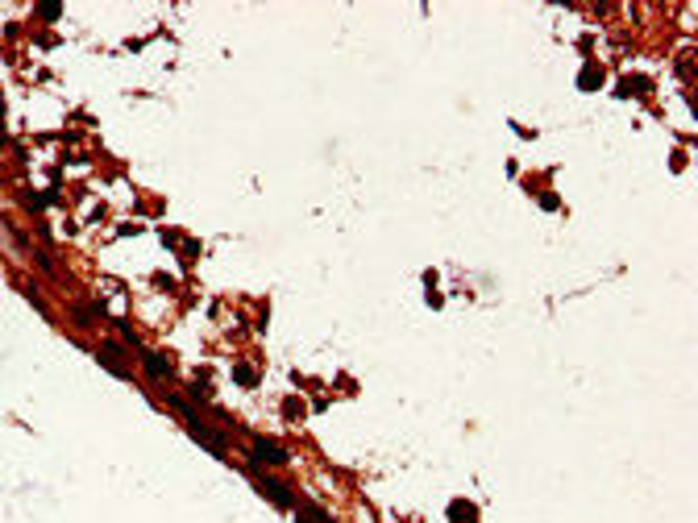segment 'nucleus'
Listing matches in <instances>:
<instances>
[{
	"instance_id": "obj_2",
	"label": "nucleus",
	"mask_w": 698,
	"mask_h": 523,
	"mask_svg": "<svg viewBox=\"0 0 698 523\" xmlns=\"http://www.w3.org/2000/svg\"><path fill=\"white\" fill-rule=\"evenodd\" d=\"M141 357H146V370H150L154 378H171V361H162V357L150 353V349H141Z\"/></svg>"
},
{
	"instance_id": "obj_1",
	"label": "nucleus",
	"mask_w": 698,
	"mask_h": 523,
	"mask_svg": "<svg viewBox=\"0 0 698 523\" xmlns=\"http://www.w3.org/2000/svg\"><path fill=\"white\" fill-rule=\"evenodd\" d=\"M258 486H262V490H266V494H271L279 507H295V494H291L287 486H279L275 478H258Z\"/></svg>"
},
{
	"instance_id": "obj_4",
	"label": "nucleus",
	"mask_w": 698,
	"mask_h": 523,
	"mask_svg": "<svg viewBox=\"0 0 698 523\" xmlns=\"http://www.w3.org/2000/svg\"><path fill=\"white\" fill-rule=\"evenodd\" d=\"M0 117H4V104H0Z\"/></svg>"
},
{
	"instance_id": "obj_3",
	"label": "nucleus",
	"mask_w": 698,
	"mask_h": 523,
	"mask_svg": "<svg viewBox=\"0 0 698 523\" xmlns=\"http://www.w3.org/2000/svg\"><path fill=\"white\" fill-rule=\"evenodd\" d=\"M254 457H271V461H287V453H283L279 444H271V440H254Z\"/></svg>"
}]
</instances>
